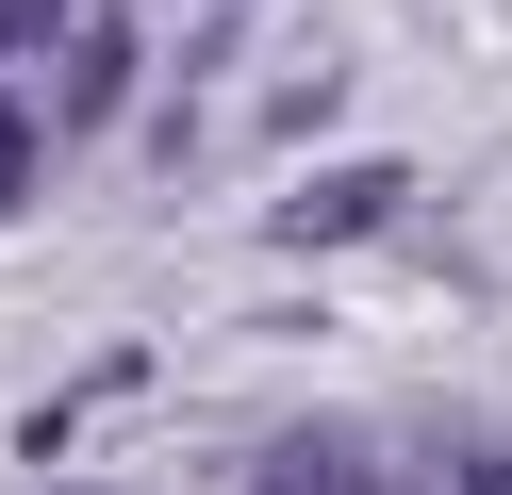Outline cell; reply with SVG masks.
<instances>
[{
    "label": "cell",
    "instance_id": "cell-4",
    "mask_svg": "<svg viewBox=\"0 0 512 495\" xmlns=\"http://www.w3.org/2000/svg\"><path fill=\"white\" fill-rule=\"evenodd\" d=\"M67 33V0H0V50H50Z\"/></svg>",
    "mask_w": 512,
    "mask_h": 495
},
{
    "label": "cell",
    "instance_id": "cell-1",
    "mask_svg": "<svg viewBox=\"0 0 512 495\" xmlns=\"http://www.w3.org/2000/svg\"><path fill=\"white\" fill-rule=\"evenodd\" d=\"M397 215V165H331V182L281 198V248H331V231H380Z\"/></svg>",
    "mask_w": 512,
    "mask_h": 495
},
{
    "label": "cell",
    "instance_id": "cell-3",
    "mask_svg": "<svg viewBox=\"0 0 512 495\" xmlns=\"http://www.w3.org/2000/svg\"><path fill=\"white\" fill-rule=\"evenodd\" d=\"M265 495H364V462H331V446H298V462H281Z\"/></svg>",
    "mask_w": 512,
    "mask_h": 495
},
{
    "label": "cell",
    "instance_id": "cell-2",
    "mask_svg": "<svg viewBox=\"0 0 512 495\" xmlns=\"http://www.w3.org/2000/svg\"><path fill=\"white\" fill-rule=\"evenodd\" d=\"M116 99H133V33H83V50H67V116H116Z\"/></svg>",
    "mask_w": 512,
    "mask_h": 495
},
{
    "label": "cell",
    "instance_id": "cell-5",
    "mask_svg": "<svg viewBox=\"0 0 512 495\" xmlns=\"http://www.w3.org/2000/svg\"><path fill=\"white\" fill-rule=\"evenodd\" d=\"M17 182H34V132H17V116H0V215H17Z\"/></svg>",
    "mask_w": 512,
    "mask_h": 495
}]
</instances>
